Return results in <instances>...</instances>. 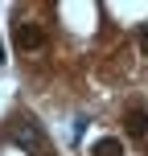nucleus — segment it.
Here are the masks:
<instances>
[{"label":"nucleus","instance_id":"5","mask_svg":"<svg viewBox=\"0 0 148 156\" xmlns=\"http://www.w3.org/2000/svg\"><path fill=\"white\" fill-rule=\"evenodd\" d=\"M140 54H148V29L140 33Z\"/></svg>","mask_w":148,"mask_h":156},{"label":"nucleus","instance_id":"4","mask_svg":"<svg viewBox=\"0 0 148 156\" xmlns=\"http://www.w3.org/2000/svg\"><path fill=\"white\" fill-rule=\"evenodd\" d=\"M95 156H124V144L107 136V140H99V144H95Z\"/></svg>","mask_w":148,"mask_h":156},{"label":"nucleus","instance_id":"1","mask_svg":"<svg viewBox=\"0 0 148 156\" xmlns=\"http://www.w3.org/2000/svg\"><path fill=\"white\" fill-rule=\"evenodd\" d=\"M13 140L21 144L25 152H45V136H41V127L33 123V119H21V123H16V132H13Z\"/></svg>","mask_w":148,"mask_h":156},{"label":"nucleus","instance_id":"2","mask_svg":"<svg viewBox=\"0 0 148 156\" xmlns=\"http://www.w3.org/2000/svg\"><path fill=\"white\" fill-rule=\"evenodd\" d=\"M13 37H16V45H21V49H41V45H45V33H41L33 21H21V25L13 29Z\"/></svg>","mask_w":148,"mask_h":156},{"label":"nucleus","instance_id":"6","mask_svg":"<svg viewBox=\"0 0 148 156\" xmlns=\"http://www.w3.org/2000/svg\"><path fill=\"white\" fill-rule=\"evenodd\" d=\"M0 66H4V45H0Z\"/></svg>","mask_w":148,"mask_h":156},{"label":"nucleus","instance_id":"3","mask_svg":"<svg viewBox=\"0 0 148 156\" xmlns=\"http://www.w3.org/2000/svg\"><path fill=\"white\" fill-rule=\"evenodd\" d=\"M128 132H132V136H144V132H148V115H144L140 107L128 115Z\"/></svg>","mask_w":148,"mask_h":156}]
</instances>
